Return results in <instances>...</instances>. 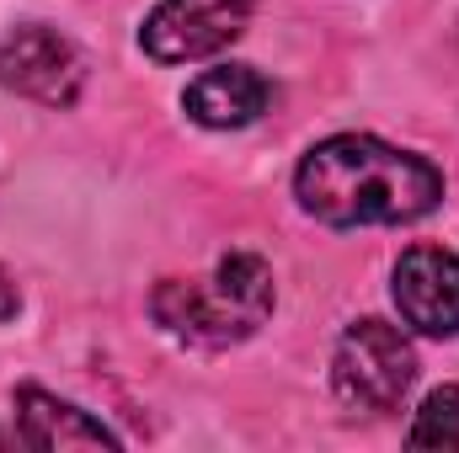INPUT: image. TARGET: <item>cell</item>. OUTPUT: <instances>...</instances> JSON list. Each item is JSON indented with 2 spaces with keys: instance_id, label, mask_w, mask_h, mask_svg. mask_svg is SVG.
<instances>
[{
  "instance_id": "cell-1",
  "label": "cell",
  "mask_w": 459,
  "mask_h": 453,
  "mask_svg": "<svg viewBox=\"0 0 459 453\" xmlns=\"http://www.w3.org/2000/svg\"><path fill=\"white\" fill-rule=\"evenodd\" d=\"M299 209L332 229L358 225H411L438 209L444 176L433 160L395 150L368 133L321 139L294 171Z\"/></svg>"
},
{
  "instance_id": "cell-2",
  "label": "cell",
  "mask_w": 459,
  "mask_h": 453,
  "mask_svg": "<svg viewBox=\"0 0 459 453\" xmlns=\"http://www.w3.org/2000/svg\"><path fill=\"white\" fill-rule=\"evenodd\" d=\"M150 315L193 346H230L273 315V272L251 251H230L209 283L166 278L150 294Z\"/></svg>"
},
{
  "instance_id": "cell-3",
  "label": "cell",
  "mask_w": 459,
  "mask_h": 453,
  "mask_svg": "<svg viewBox=\"0 0 459 453\" xmlns=\"http://www.w3.org/2000/svg\"><path fill=\"white\" fill-rule=\"evenodd\" d=\"M417 379V352L401 326L390 321H352L337 341V357H332V384H337V400L352 411H395L406 400Z\"/></svg>"
},
{
  "instance_id": "cell-4",
  "label": "cell",
  "mask_w": 459,
  "mask_h": 453,
  "mask_svg": "<svg viewBox=\"0 0 459 453\" xmlns=\"http://www.w3.org/2000/svg\"><path fill=\"white\" fill-rule=\"evenodd\" d=\"M256 0H155V11L139 27V43L150 59L160 64H193L230 48L246 21H251Z\"/></svg>"
},
{
  "instance_id": "cell-5",
  "label": "cell",
  "mask_w": 459,
  "mask_h": 453,
  "mask_svg": "<svg viewBox=\"0 0 459 453\" xmlns=\"http://www.w3.org/2000/svg\"><path fill=\"white\" fill-rule=\"evenodd\" d=\"M0 86L43 107H70L86 86V59L65 32L32 21L0 38Z\"/></svg>"
},
{
  "instance_id": "cell-6",
  "label": "cell",
  "mask_w": 459,
  "mask_h": 453,
  "mask_svg": "<svg viewBox=\"0 0 459 453\" xmlns=\"http://www.w3.org/2000/svg\"><path fill=\"white\" fill-rule=\"evenodd\" d=\"M395 310L422 337H459V256L438 245H411L395 261Z\"/></svg>"
},
{
  "instance_id": "cell-7",
  "label": "cell",
  "mask_w": 459,
  "mask_h": 453,
  "mask_svg": "<svg viewBox=\"0 0 459 453\" xmlns=\"http://www.w3.org/2000/svg\"><path fill=\"white\" fill-rule=\"evenodd\" d=\"M16 438L27 443V449H43V453H65V449H117V438L102 427V422H91L81 406H70V400H59V395H48V389H38V384H22L16 389Z\"/></svg>"
},
{
  "instance_id": "cell-8",
  "label": "cell",
  "mask_w": 459,
  "mask_h": 453,
  "mask_svg": "<svg viewBox=\"0 0 459 453\" xmlns=\"http://www.w3.org/2000/svg\"><path fill=\"white\" fill-rule=\"evenodd\" d=\"M267 102H273V86H267L251 64L204 70V75L187 86V97H182L187 117L204 123V128H246V123H256V117L267 113Z\"/></svg>"
},
{
  "instance_id": "cell-9",
  "label": "cell",
  "mask_w": 459,
  "mask_h": 453,
  "mask_svg": "<svg viewBox=\"0 0 459 453\" xmlns=\"http://www.w3.org/2000/svg\"><path fill=\"white\" fill-rule=\"evenodd\" d=\"M406 443H411V449H438V453L459 449V384H444V389H433V395L422 400V411H417Z\"/></svg>"
},
{
  "instance_id": "cell-10",
  "label": "cell",
  "mask_w": 459,
  "mask_h": 453,
  "mask_svg": "<svg viewBox=\"0 0 459 453\" xmlns=\"http://www.w3.org/2000/svg\"><path fill=\"white\" fill-rule=\"evenodd\" d=\"M16 310H22V294H16V283H11V272L0 267V321H16Z\"/></svg>"
},
{
  "instance_id": "cell-11",
  "label": "cell",
  "mask_w": 459,
  "mask_h": 453,
  "mask_svg": "<svg viewBox=\"0 0 459 453\" xmlns=\"http://www.w3.org/2000/svg\"><path fill=\"white\" fill-rule=\"evenodd\" d=\"M0 443H5V438H0Z\"/></svg>"
}]
</instances>
